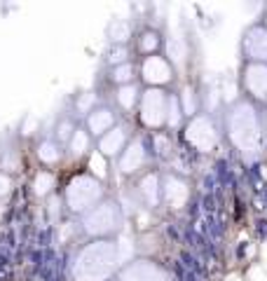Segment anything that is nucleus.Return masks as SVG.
I'll return each mask as SVG.
<instances>
[{"instance_id": "nucleus-11", "label": "nucleus", "mask_w": 267, "mask_h": 281, "mask_svg": "<svg viewBox=\"0 0 267 281\" xmlns=\"http://www.w3.org/2000/svg\"><path fill=\"white\" fill-rule=\"evenodd\" d=\"M120 281H171L169 274L150 260H136L122 270Z\"/></svg>"}, {"instance_id": "nucleus-14", "label": "nucleus", "mask_w": 267, "mask_h": 281, "mask_svg": "<svg viewBox=\"0 0 267 281\" xmlns=\"http://www.w3.org/2000/svg\"><path fill=\"white\" fill-rule=\"evenodd\" d=\"M244 87L256 99H267V63H246Z\"/></svg>"}, {"instance_id": "nucleus-19", "label": "nucleus", "mask_w": 267, "mask_h": 281, "mask_svg": "<svg viewBox=\"0 0 267 281\" xmlns=\"http://www.w3.org/2000/svg\"><path fill=\"white\" fill-rule=\"evenodd\" d=\"M167 49H169L167 59L171 61V66H174V68H183L185 61H188V54H190V47H188V42H185L183 38L174 35V38H169Z\"/></svg>"}, {"instance_id": "nucleus-6", "label": "nucleus", "mask_w": 267, "mask_h": 281, "mask_svg": "<svg viewBox=\"0 0 267 281\" xmlns=\"http://www.w3.org/2000/svg\"><path fill=\"white\" fill-rule=\"evenodd\" d=\"M185 141L195 148L197 152H211L218 145V129H216L214 120L209 115H192L185 122Z\"/></svg>"}, {"instance_id": "nucleus-27", "label": "nucleus", "mask_w": 267, "mask_h": 281, "mask_svg": "<svg viewBox=\"0 0 267 281\" xmlns=\"http://www.w3.org/2000/svg\"><path fill=\"white\" fill-rule=\"evenodd\" d=\"M96 106H99V103H96V94H94V91H82V94H77L75 110L80 115H84V117H87V115L92 113Z\"/></svg>"}, {"instance_id": "nucleus-25", "label": "nucleus", "mask_w": 267, "mask_h": 281, "mask_svg": "<svg viewBox=\"0 0 267 281\" xmlns=\"http://www.w3.org/2000/svg\"><path fill=\"white\" fill-rule=\"evenodd\" d=\"M134 75H136V68H134V63H131V61L122 63V66H115V68H110V80H113L117 87L134 84Z\"/></svg>"}, {"instance_id": "nucleus-10", "label": "nucleus", "mask_w": 267, "mask_h": 281, "mask_svg": "<svg viewBox=\"0 0 267 281\" xmlns=\"http://www.w3.org/2000/svg\"><path fill=\"white\" fill-rule=\"evenodd\" d=\"M188 199H190V185L181 176L169 174L162 181V202L169 209H183L188 204Z\"/></svg>"}, {"instance_id": "nucleus-21", "label": "nucleus", "mask_w": 267, "mask_h": 281, "mask_svg": "<svg viewBox=\"0 0 267 281\" xmlns=\"http://www.w3.org/2000/svg\"><path fill=\"white\" fill-rule=\"evenodd\" d=\"M56 188V176L52 171H47V169H40L35 178H33V192L38 195V197H49Z\"/></svg>"}, {"instance_id": "nucleus-23", "label": "nucleus", "mask_w": 267, "mask_h": 281, "mask_svg": "<svg viewBox=\"0 0 267 281\" xmlns=\"http://www.w3.org/2000/svg\"><path fill=\"white\" fill-rule=\"evenodd\" d=\"M108 169H110V160L103 157L99 150H92V155H89V174L103 183L108 178V174H110Z\"/></svg>"}, {"instance_id": "nucleus-22", "label": "nucleus", "mask_w": 267, "mask_h": 281, "mask_svg": "<svg viewBox=\"0 0 267 281\" xmlns=\"http://www.w3.org/2000/svg\"><path fill=\"white\" fill-rule=\"evenodd\" d=\"M108 35H110L113 45H127L131 38V23L127 19H115L108 28Z\"/></svg>"}, {"instance_id": "nucleus-15", "label": "nucleus", "mask_w": 267, "mask_h": 281, "mask_svg": "<svg viewBox=\"0 0 267 281\" xmlns=\"http://www.w3.org/2000/svg\"><path fill=\"white\" fill-rule=\"evenodd\" d=\"M138 195L143 199V204L148 209H155V206L162 202V181L157 174H145L141 181H138Z\"/></svg>"}, {"instance_id": "nucleus-28", "label": "nucleus", "mask_w": 267, "mask_h": 281, "mask_svg": "<svg viewBox=\"0 0 267 281\" xmlns=\"http://www.w3.org/2000/svg\"><path fill=\"white\" fill-rule=\"evenodd\" d=\"M127 61H129V45H113L110 47V52H108V63H110V68L122 66Z\"/></svg>"}, {"instance_id": "nucleus-29", "label": "nucleus", "mask_w": 267, "mask_h": 281, "mask_svg": "<svg viewBox=\"0 0 267 281\" xmlns=\"http://www.w3.org/2000/svg\"><path fill=\"white\" fill-rule=\"evenodd\" d=\"M153 145H155V152H157V155H167V152L171 150V136L164 134V131H157L153 136Z\"/></svg>"}, {"instance_id": "nucleus-2", "label": "nucleus", "mask_w": 267, "mask_h": 281, "mask_svg": "<svg viewBox=\"0 0 267 281\" xmlns=\"http://www.w3.org/2000/svg\"><path fill=\"white\" fill-rule=\"evenodd\" d=\"M228 134L235 148L246 160H256L263 150V127L260 117L251 103H237L228 113Z\"/></svg>"}, {"instance_id": "nucleus-9", "label": "nucleus", "mask_w": 267, "mask_h": 281, "mask_svg": "<svg viewBox=\"0 0 267 281\" xmlns=\"http://www.w3.org/2000/svg\"><path fill=\"white\" fill-rule=\"evenodd\" d=\"M145 162H148L145 143L141 138H131L129 145L124 148V152L117 157V169H120L124 176H134L145 167Z\"/></svg>"}, {"instance_id": "nucleus-30", "label": "nucleus", "mask_w": 267, "mask_h": 281, "mask_svg": "<svg viewBox=\"0 0 267 281\" xmlns=\"http://www.w3.org/2000/svg\"><path fill=\"white\" fill-rule=\"evenodd\" d=\"M9 188H12V181H9V176L0 174V197H2V195H7Z\"/></svg>"}, {"instance_id": "nucleus-5", "label": "nucleus", "mask_w": 267, "mask_h": 281, "mask_svg": "<svg viewBox=\"0 0 267 281\" xmlns=\"http://www.w3.org/2000/svg\"><path fill=\"white\" fill-rule=\"evenodd\" d=\"M167 110H169V94L157 87H145L138 101V117L148 129H162L167 127Z\"/></svg>"}, {"instance_id": "nucleus-16", "label": "nucleus", "mask_w": 267, "mask_h": 281, "mask_svg": "<svg viewBox=\"0 0 267 281\" xmlns=\"http://www.w3.org/2000/svg\"><path fill=\"white\" fill-rule=\"evenodd\" d=\"M66 150L73 160H82L84 155H92V134L84 129V127H77L73 138L68 141Z\"/></svg>"}, {"instance_id": "nucleus-1", "label": "nucleus", "mask_w": 267, "mask_h": 281, "mask_svg": "<svg viewBox=\"0 0 267 281\" xmlns=\"http://www.w3.org/2000/svg\"><path fill=\"white\" fill-rule=\"evenodd\" d=\"M120 263L117 244L113 239H94L84 244L73 263L75 281H108Z\"/></svg>"}, {"instance_id": "nucleus-3", "label": "nucleus", "mask_w": 267, "mask_h": 281, "mask_svg": "<svg viewBox=\"0 0 267 281\" xmlns=\"http://www.w3.org/2000/svg\"><path fill=\"white\" fill-rule=\"evenodd\" d=\"M63 202H66L70 213L92 211L94 206L103 202V183H101L99 178H94L89 171H87V174L73 176L68 181V185H66Z\"/></svg>"}, {"instance_id": "nucleus-4", "label": "nucleus", "mask_w": 267, "mask_h": 281, "mask_svg": "<svg viewBox=\"0 0 267 281\" xmlns=\"http://www.w3.org/2000/svg\"><path fill=\"white\" fill-rule=\"evenodd\" d=\"M122 225V211L115 202H101L92 209V211L84 213L82 218V228L84 232L94 239H106L113 232H117Z\"/></svg>"}, {"instance_id": "nucleus-26", "label": "nucleus", "mask_w": 267, "mask_h": 281, "mask_svg": "<svg viewBox=\"0 0 267 281\" xmlns=\"http://www.w3.org/2000/svg\"><path fill=\"white\" fill-rule=\"evenodd\" d=\"M75 129H77V124L73 122V117L63 115L61 120L56 122V129H54V141H59V143H66V145H68V141L73 138Z\"/></svg>"}, {"instance_id": "nucleus-12", "label": "nucleus", "mask_w": 267, "mask_h": 281, "mask_svg": "<svg viewBox=\"0 0 267 281\" xmlns=\"http://www.w3.org/2000/svg\"><path fill=\"white\" fill-rule=\"evenodd\" d=\"M117 127V120H115V110L108 106H96L92 113L84 117V129L92 134V138H101L106 136L110 129Z\"/></svg>"}, {"instance_id": "nucleus-7", "label": "nucleus", "mask_w": 267, "mask_h": 281, "mask_svg": "<svg viewBox=\"0 0 267 281\" xmlns=\"http://www.w3.org/2000/svg\"><path fill=\"white\" fill-rule=\"evenodd\" d=\"M141 80L145 82V87H157L162 89L164 84H169L174 80V66H171V61L167 56H162V54H153V56H145L141 61Z\"/></svg>"}, {"instance_id": "nucleus-18", "label": "nucleus", "mask_w": 267, "mask_h": 281, "mask_svg": "<svg viewBox=\"0 0 267 281\" xmlns=\"http://www.w3.org/2000/svg\"><path fill=\"white\" fill-rule=\"evenodd\" d=\"M138 101H141V89H138L136 84H124V87L115 89V103L122 110H127V113L138 108Z\"/></svg>"}, {"instance_id": "nucleus-13", "label": "nucleus", "mask_w": 267, "mask_h": 281, "mask_svg": "<svg viewBox=\"0 0 267 281\" xmlns=\"http://www.w3.org/2000/svg\"><path fill=\"white\" fill-rule=\"evenodd\" d=\"M129 134H127V129H124L122 124H117L115 129H110L106 134V136L99 138V152L103 155V157H108V160H115V157H120L124 152V148L129 145Z\"/></svg>"}, {"instance_id": "nucleus-17", "label": "nucleus", "mask_w": 267, "mask_h": 281, "mask_svg": "<svg viewBox=\"0 0 267 281\" xmlns=\"http://www.w3.org/2000/svg\"><path fill=\"white\" fill-rule=\"evenodd\" d=\"M160 47H162V35H160V30H155V28H145L138 33V38H136V49L141 56H153V54L160 52Z\"/></svg>"}, {"instance_id": "nucleus-24", "label": "nucleus", "mask_w": 267, "mask_h": 281, "mask_svg": "<svg viewBox=\"0 0 267 281\" xmlns=\"http://www.w3.org/2000/svg\"><path fill=\"white\" fill-rule=\"evenodd\" d=\"M185 120V113H183V103L176 94H169V110H167V127L169 129H176L181 127Z\"/></svg>"}, {"instance_id": "nucleus-8", "label": "nucleus", "mask_w": 267, "mask_h": 281, "mask_svg": "<svg viewBox=\"0 0 267 281\" xmlns=\"http://www.w3.org/2000/svg\"><path fill=\"white\" fill-rule=\"evenodd\" d=\"M242 49H244L249 63H265L267 61V28L265 26H251L244 33L242 40Z\"/></svg>"}, {"instance_id": "nucleus-31", "label": "nucleus", "mask_w": 267, "mask_h": 281, "mask_svg": "<svg viewBox=\"0 0 267 281\" xmlns=\"http://www.w3.org/2000/svg\"><path fill=\"white\" fill-rule=\"evenodd\" d=\"M265 23H267V16H265Z\"/></svg>"}, {"instance_id": "nucleus-20", "label": "nucleus", "mask_w": 267, "mask_h": 281, "mask_svg": "<svg viewBox=\"0 0 267 281\" xmlns=\"http://www.w3.org/2000/svg\"><path fill=\"white\" fill-rule=\"evenodd\" d=\"M63 157V150H61V143L54 141V138H42L38 145V160L42 164H56V162Z\"/></svg>"}]
</instances>
